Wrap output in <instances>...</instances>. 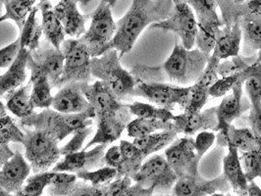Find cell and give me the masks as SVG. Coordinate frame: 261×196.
I'll return each mask as SVG.
<instances>
[{"label":"cell","instance_id":"obj_1","mask_svg":"<svg viewBox=\"0 0 261 196\" xmlns=\"http://www.w3.org/2000/svg\"><path fill=\"white\" fill-rule=\"evenodd\" d=\"M209 57L198 48L188 49L183 44L177 43L167 60L161 65L135 66L130 74L138 81L192 86L204 70Z\"/></svg>","mask_w":261,"mask_h":196},{"label":"cell","instance_id":"obj_2","mask_svg":"<svg viewBox=\"0 0 261 196\" xmlns=\"http://www.w3.org/2000/svg\"><path fill=\"white\" fill-rule=\"evenodd\" d=\"M173 7V0H133L128 12L116 23L114 38L105 46L103 53L113 48L122 57L130 52L144 29L167 19Z\"/></svg>","mask_w":261,"mask_h":196},{"label":"cell","instance_id":"obj_3","mask_svg":"<svg viewBox=\"0 0 261 196\" xmlns=\"http://www.w3.org/2000/svg\"><path fill=\"white\" fill-rule=\"evenodd\" d=\"M94 118L95 113L92 107L80 114H65L45 108L41 112H34L20 119V124L25 128L47 131L60 143L75 131L92 126Z\"/></svg>","mask_w":261,"mask_h":196},{"label":"cell","instance_id":"obj_4","mask_svg":"<svg viewBox=\"0 0 261 196\" xmlns=\"http://www.w3.org/2000/svg\"><path fill=\"white\" fill-rule=\"evenodd\" d=\"M93 78H99L120 101L132 97L138 80L120 63L116 49H108L103 54L92 58Z\"/></svg>","mask_w":261,"mask_h":196},{"label":"cell","instance_id":"obj_5","mask_svg":"<svg viewBox=\"0 0 261 196\" xmlns=\"http://www.w3.org/2000/svg\"><path fill=\"white\" fill-rule=\"evenodd\" d=\"M60 49L65 60L60 78L53 88L61 89L71 82H92V55L88 47L77 39H65Z\"/></svg>","mask_w":261,"mask_h":196},{"label":"cell","instance_id":"obj_6","mask_svg":"<svg viewBox=\"0 0 261 196\" xmlns=\"http://www.w3.org/2000/svg\"><path fill=\"white\" fill-rule=\"evenodd\" d=\"M58 144V139L47 131L33 129L25 132L22 144L26 160L35 174L51 170L60 160L62 155Z\"/></svg>","mask_w":261,"mask_h":196},{"label":"cell","instance_id":"obj_7","mask_svg":"<svg viewBox=\"0 0 261 196\" xmlns=\"http://www.w3.org/2000/svg\"><path fill=\"white\" fill-rule=\"evenodd\" d=\"M111 6L101 0L96 9L90 14L92 23L89 30L79 39L88 47L92 57L100 56L105 46L114 38L116 22L113 19Z\"/></svg>","mask_w":261,"mask_h":196},{"label":"cell","instance_id":"obj_8","mask_svg":"<svg viewBox=\"0 0 261 196\" xmlns=\"http://www.w3.org/2000/svg\"><path fill=\"white\" fill-rule=\"evenodd\" d=\"M132 116L129 105L123 104L121 101L95 113L97 130L92 141L86 145V149L94 144L108 145L119 139L132 121Z\"/></svg>","mask_w":261,"mask_h":196},{"label":"cell","instance_id":"obj_9","mask_svg":"<svg viewBox=\"0 0 261 196\" xmlns=\"http://www.w3.org/2000/svg\"><path fill=\"white\" fill-rule=\"evenodd\" d=\"M173 11L169 17L161 22L150 25V27L164 32H173L182 40L188 49H193L197 35V20L191 6L183 0H173Z\"/></svg>","mask_w":261,"mask_h":196},{"label":"cell","instance_id":"obj_10","mask_svg":"<svg viewBox=\"0 0 261 196\" xmlns=\"http://www.w3.org/2000/svg\"><path fill=\"white\" fill-rule=\"evenodd\" d=\"M191 86L178 87L166 82L138 81L132 97L141 96L148 101L172 111L176 105L186 108L190 97Z\"/></svg>","mask_w":261,"mask_h":196},{"label":"cell","instance_id":"obj_11","mask_svg":"<svg viewBox=\"0 0 261 196\" xmlns=\"http://www.w3.org/2000/svg\"><path fill=\"white\" fill-rule=\"evenodd\" d=\"M133 182L140 183L146 188L169 190L177 182L178 177L170 167L166 158L162 155H153L144 161L132 178Z\"/></svg>","mask_w":261,"mask_h":196},{"label":"cell","instance_id":"obj_12","mask_svg":"<svg viewBox=\"0 0 261 196\" xmlns=\"http://www.w3.org/2000/svg\"><path fill=\"white\" fill-rule=\"evenodd\" d=\"M165 158L178 179L198 175L200 159L196 155L195 139L187 135L174 141L165 150Z\"/></svg>","mask_w":261,"mask_h":196},{"label":"cell","instance_id":"obj_13","mask_svg":"<svg viewBox=\"0 0 261 196\" xmlns=\"http://www.w3.org/2000/svg\"><path fill=\"white\" fill-rule=\"evenodd\" d=\"M231 185L224 175L213 180H205L196 176L179 178L173 186V194L177 196L216 195L217 192L224 194L229 192Z\"/></svg>","mask_w":261,"mask_h":196},{"label":"cell","instance_id":"obj_14","mask_svg":"<svg viewBox=\"0 0 261 196\" xmlns=\"http://www.w3.org/2000/svg\"><path fill=\"white\" fill-rule=\"evenodd\" d=\"M107 144H97L92 150L83 149L64 155L62 160H59L51 171L67 172L76 174L80 171H91L99 169L105 165V149Z\"/></svg>","mask_w":261,"mask_h":196},{"label":"cell","instance_id":"obj_15","mask_svg":"<svg viewBox=\"0 0 261 196\" xmlns=\"http://www.w3.org/2000/svg\"><path fill=\"white\" fill-rule=\"evenodd\" d=\"M32 168L26 159L16 151L0 169V187L9 194L19 195L27 179L30 177Z\"/></svg>","mask_w":261,"mask_h":196},{"label":"cell","instance_id":"obj_16","mask_svg":"<svg viewBox=\"0 0 261 196\" xmlns=\"http://www.w3.org/2000/svg\"><path fill=\"white\" fill-rule=\"evenodd\" d=\"M216 107L194 113L184 112L183 114L175 115L173 120V129L178 134L184 133L192 136L199 131H216Z\"/></svg>","mask_w":261,"mask_h":196},{"label":"cell","instance_id":"obj_17","mask_svg":"<svg viewBox=\"0 0 261 196\" xmlns=\"http://www.w3.org/2000/svg\"><path fill=\"white\" fill-rule=\"evenodd\" d=\"M84 85L85 82H71L59 89L53 96V109L65 114H80L92 108L83 91Z\"/></svg>","mask_w":261,"mask_h":196},{"label":"cell","instance_id":"obj_18","mask_svg":"<svg viewBox=\"0 0 261 196\" xmlns=\"http://www.w3.org/2000/svg\"><path fill=\"white\" fill-rule=\"evenodd\" d=\"M30 56L46 74L53 89V86L61 76L64 66L65 57L62 50L55 47L47 39H44L40 41L37 49L30 52Z\"/></svg>","mask_w":261,"mask_h":196},{"label":"cell","instance_id":"obj_19","mask_svg":"<svg viewBox=\"0 0 261 196\" xmlns=\"http://www.w3.org/2000/svg\"><path fill=\"white\" fill-rule=\"evenodd\" d=\"M243 87L244 81H239L232 89L231 93H227L223 96L222 101L218 107H216L217 116V128L216 131H224L232 125L236 119L250 107H247L243 101Z\"/></svg>","mask_w":261,"mask_h":196},{"label":"cell","instance_id":"obj_20","mask_svg":"<svg viewBox=\"0 0 261 196\" xmlns=\"http://www.w3.org/2000/svg\"><path fill=\"white\" fill-rule=\"evenodd\" d=\"M79 0H59L54 6V12L62 23L66 36L81 38L86 33V23L90 15H83L79 11Z\"/></svg>","mask_w":261,"mask_h":196},{"label":"cell","instance_id":"obj_21","mask_svg":"<svg viewBox=\"0 0 261 196\" xmlns=\"http://www.w3.org/2000/svg\"><path fill=\"white\" fill-rule=\"evenodd\" d=\"M220 29L212 56L223 59L239 55L241 50V41L243 39V30L241 26V20H237L232 23H226Z\"/></svg>","mask_w":261,"mask_h":196},{"label":"cell","instance_id":"obj_22","mask_svg":"<svg viewBox=\"0 0 261 196\" xmlns=\"http://www.w3.org/2000/svg\"><path fill=\"white\" fill-rule=\"evenodd\" d=\"M27 68L31 71L32 82V101L35 108L45 109L51 107L53 96L51 94L53 86L46 74L35 63L29 53Z\"/></svg>","mask_w":261,"mask_h":196},{"label":"cell","instance_id":"obj_23","mask_svg":"<svg viewBox=\"0 0 261 196\" xmlns=\"http://www.w3.org/2000/svg\"><path fill=\"white\" fill-rule=\"evenodd\" d=\"M228 154L223 160V175L237 195H247L248 182L242 168L239 150L228 145Z\"/></svg>","mask_w":261,"mask_h":196},{"label":"cell","instance_id":"obj_24","mask_svg":"<svg viewBox=\"0 0 261 196\" xmlns=\"http://www.w3.org/2000/svg\"><path fill=\"white\" fill-rule=\"evenodd\" d=\"M216 138L219 146L232 145L242 152L254 149L261 144V137L257 136L251 129H237L233 125L224 131H218Z\"/></svg>","mask_w":261,"mask_h":196},{"label":"cell","instance_id":"obj_25","mask_svg":"<svg viewBox=\"0 0 261 196\" xmlns=\"http://www.w3.org/2000/svg\"><path fill=\"white\" fill-rule=\"evenodd\" d=\"M39 9L41 12V26L45 39L55 47L60 48L62 42L65 40V31L54 12L50 0H39Z\"/></svg>","mask_w":261,"mask_h":196},{"label":"cell","instance_id":"obj_26","mask_svg":"<svg viewBox=\"0 0 261 196\" xmlns=\"http://www.w3.org/2000/svg\"><path fill=\"white\" fill-rule=\"evenodd\" d=\"M29 53L26 48H21L13 64L0 77V97L14 92L26 80Z\"/></svg>","mask_w":261,"mask_h":196},{"label":"cell","instance_id":"obj_27","mask_svg":"<svg viewBox=\"0 0 261 196\" xmlns=\"http://www.w3.org/2000/svg\"><path fill=\"white\" fill-rule=\"evenodd\" d=\"M120 148L122 153V161L117 169V178L130 177L133 178L138 171L141 169L146 157L142 150L134 143L128 141H121Z\"/></svg>","mask_w":261,"mask_h":196},{"label":"cell","instance_id":"obj_28","mask_svg":"<svg viewBox=\"0 0 261 196\" xmlns=\"http://www.w3.org/2000/svg\"><path fill=\"white\" fill-rule=\"evenodd\" d=\"M32 82L6 94L7 109L19 119L27 117L34 113L35 106L32 101Z\"/></svg>","mask_w":261,"mask_h":196},{"label":"cell","instance_id":"obj_29","mask_svg":"<svg viewBox=\"0 0 261 196\" xmlns=\"http://www.w3.org/2000/svg\"><path fill=\"white\" fill-rule=\"evenodd\" d=\"M193 9L197 25L221 27L223 22L217 14L218 0H183Z\"/></svg>","mask_w":261,"mask_h":196},{"label":"cell","instance_id":"obj_30","mask_svg":"<svg viewBox=\"0 0 261 196\" xmlns=\"http://www.w3.org/2000/svg\"><path fill=\"white\" fill-rule=\"evenodd\" d=\"M177 135L178 133L176 131L170 129L156 131L143 137L134 138L133 143L142 150L144 156L148 157L170 145L176 139Z\"/></svg>","mask_w":261,"mask_h":196},{"label":"cell","instance_id":"obj_31","mask_svg":"<svg viewBox=\"0 0 261 196\" xmlns=\"http://www.w3.org/2000/svg\"><path fill=\"white\" fill-rule=\"evenodd\" d=\"M39 7H34L29 14L26 22L20 32L21 48H26L29 52L37 49L40 43V38L43 34L41 24H39L37 18Z\"/></svg>","mask_w":261,"mask_h":196},{"label":"cell","instance_id":"obj_32","mask_svg":"<svg viewBox=\"0 0 261 196\" xmlns=\"http://www.w3.org/2000/svg\"><path fill=\"white\" fill-rule=\"evenodd\" d=\"M38 0H3L5 13L0 16V23L12 20L21 32L35 3Z\"/></svg>","mask_w":261,"mask_h":196},{"label":"cell","instance_id":"obj_33","mask_svg":"<svg viewBox=\"0 0 261 196\" xmlns=\"http://www.w3.org/2000/svg\"><path fill=\"white\" fill-rule=\"evenodd\" d=\"M173 129V121L164 122L157 119L139 118L132 120L127 126L128 135L133 138L143 137L153 132ZM174 130V129H173Z\"/></svg>","mask_w":261,"mask_h":196},{"label":"cell","instance_id":"obj_34","mask_svg":"<svg viewBox=\"0 0 261 196\" xmlns=\"http://www.w3.org/2000/svg\"><path fill=\"white\" fill-rule=\"evenodd\" d=\"M241 26L245 39V50H257L261 46V16H244Z\"/></svg>","mask_w":261,"mask_h":196},{"label":"cell","instance_id":"obj_35","mask_svg":"<svg viewBox=\"0 0 261 196\" xmlns=\"http://www.w3.org/2000/svg\"><path fill=\"white\" fill-rule=\"evenodd\" d=\"M244 86L250 101V107L256 108L261 102V62L255 61L247 68Z\"/></svg>","mask_w":261,"mask_h":196},{"label":"cell","instance_id":"obj_36","mask_svg":"<svg viewBox=\"0 0 261 196\" xmlns=\"http://www.w3.org/2000/svg\"><path fill=\"white\" fill-rule=\"evenodd\" d=\"M54 175L55 172L50 170L37 173L35 176L29 177L27 179L26 184L23 186V189L19 195H42L44 189L53 183Z\"/></svg>","mask_w":261,"mask_h":196},{"label":"cell","instance_id":"obj_37","mask_svg":"<svg viewBox=\"0 0 261 196\" xmlns=\"http://www.w3.org/2000/svg\"><path fill=\"white\" fill-rule=\"evenodd\" d=\"M129 105L130 113L133 116L146 119H157L164 122H170L174 120V114L163 107H155L153 105L143 103V102H134Z\"/></svg>","mask_w":261,"mask_h":196},{"label":"cell","instance_id":"obj_38","mask_svg":"<svg viewBox=\"0 0 261 196\" xmlns=\"http://www.w3.org/2000/svg\"><path fill=\"white\" fill-rule=\"evenodd\" d=\"M240 161L248 183L261 178V144L254 149L242 152Z\"/></svg>","mask_w":261,"mask_h":196},{"label":"cell","instance_id":"obj_39","mask_svg":"<svg viewBox=\"0 0 261 196\" xmlns=\"http://www.w3.org/2000/svg\"><path fill=\"white\" fill-rule=\"evenodd\" d=\"M76 176L84 182L91 183L93 186H102L111 183L117 178V170L115 168L105 166L97 170L80 171L76 173Z\"/></svg>","mask_w":261,"mask_h":196},{"label":"cell","instance_id":"obj_40","mask_svg":"<svg viewBox=\"0 0 261 196\" xmlns=\"http://www.w3.org/2000/svg\"><path fill=\"white\" fill-rule=\"evenodd\" d=\"M256 57L254 55L242 56L239 54L233 57L223 59L218 65V74L221 77H225L241 73L253 64L256 61Z\"/></svg>","mask_w":261,"mask_h":196},{"label":"cell","instance_id":"obj_41","mask_svg":"<svg viewBox=\"0 0 261 196\" xmlns=\"http://www.w3.org/2000/svg\"><path fill=\"white\" fill-rule=\"evenodd\" d=\"M25 132L18 128L12 118L8 115L0 118V144H22Z\"/></svg>","mask_w":261,"mask_h":196},{"label":"cell","instance_id":"obj_42","mask_svg":"<svg viewBox=\"0 0 261 196\" xmlns=\"http://www.w3.org/2000/svg\"><path fill=\"white\" fill-rule=\"evenodd\" d=\"M78 178L73 173L55 172L53 183L49 187L50 195H70L72 188L77 183Z\"/></svg>","mask_w":261,"mask_h":196},{"label":"cell","instance_id":"obj_43","mask_svg":"<svg viewBox=\"0 0 261 196\" xmlns=\"http://www.w3.org/2000/svg\"><path fill=\"white\" fill-rule=\"evenodd\" d=\"M197 35L196 38V44L197 48L201 52L210 56L214 49L216 39L220 29L222 27H215V26H198Z\"/></svg>","mask_w":261,"mask_h":196},{"label":"cell","instance_id":"obj_44","mask_svg":"<svg viewBox=\"0 0 261 196\" xmlns=\"http://www.w3.org/2000/svg\"><path fill=\"white\" fill-rule=\"evenodd\" d=\"M246 77H247V69L241 73L218 78L209 89V95L214 98L223 97L227 93H229L230 91H232L236 83H238L239 81H245Z\"/></svg>","mask_w":261,"mask_h":196},{"label":"cell","instance_id":"obj_45","mask_svg":"<svg viewBox=\"0 0 261 196\" xmlns=\"http://www.w3.org/2000/svg\"><path fill=\"white\" fill-rule=\"evenodd\" d=\"M209 96L208 89L203 88L197 83L192 85L189 101L185 108V112L194 113L201 111L204 105L206 104Z\"/></svg>","mask_w":261,"mask_h":196},{"label":"cell","instance_id":"obj_46","mask_svg":"<svg viewBox=\"0 0 261 196\" xmlns=\"http://www.w3.org/2000/svg\"><path fill=\"white\" fill-rule=\"evenodd\" d=\"M220 63V60L212 55L209 57L208 62L205 66L204 70L200 74V76L196 79L195 83H197L203 88L210 89L212 85L218 79V65Z\"/></svg>","mask_w":261,"mask_h":196},{"label":"cell","instance_id":"obj_47","mask_svg":"<svg viewBox=\"0 0 261 196\" xmlns=\"http://www.w3.org/2000/svg\"><path fill=\"white\" fill-rule=\"evenodd\" d=\"M92 126L87 127L85 129H82V130L75 131L73 133V137L71 138V141L68 142L63 147L60 148L61 155L64 156L66 154L80 151L83 148V145L85 144V141L87 139L89 134L92 132Z\"/></svg>","mask_w":261,"mask_h":196},{"label":"cell","instance_id":"obj_48","mask_svg":"<svg viewBox=\"0 0 261 196\" xmlns=\"http://www.w3.org/2000/svg\"><path fill=\"white\" fill-rule=\"evenodd\" d=\"M215 139L216 135L212 131H202L197 132V135L195 139V148L196 155L200 160L213 145Z\"/></svg>","mask_w":261,"mask_h":196},{"label":"cell","instance_id":"obj_49","mask_svg":"<svg viewBox=\"0 0 261 196\" xmlns=\"http://www.w3.org/2000/svg\"><path fill=\"white\" fill-rule=\"evenodd\" d=\"M21 50L20 39L0 49V68H9L12 65Z\"/></svg>","mask_w":261,"mask_h":196},{"label":"cell","instance_id":"obj_50","mask_svg":"<svg viewBox=\"0 0 261 196\" xmlns=\"http://www.w3.org/2000/svg\"><path fill=\"white\" fill-rule=\"evenodd\" d=\"M133 184L130 177H119L106 185L105 196H126V192Z\"/></svg>","mask_w":261,"mask_h":196},{"label":"cell","instance_id":"obj_51","mask_svg":"<svg viewBox=\"0 0 261 196\" xmlns=\"http://www.w3.org/2000/svg\"><path fill=\"white\" fill-rule=\"evenodd\" d=\"M122 161V153L120 145H113L105 151V162L106 166L115 168L117 170Z\"/></svg>","mask_w":261,"mask_h":196},{"label":"cell","instance_id":"obj_52","mask_svg":"<svg viewBox=\"0 0 261 196\" xmlns=\"http://www.w3.org/2000/svg\"><path fill=\"white\" fill-rule=\"evenodd\" d=\"M248 122L251 127L250 129L254 131L257 136L261 137V102L256 108L250 107Z\"/></svg>","mask_w":261,"mask_h":196},{"label":"cell","instance_id":"obj_53","mask_svg":"<svg viewBox=\"0 0 261 196\" xmlns=\"http://www.w3.org/2000/svg\"><path fill=\"white\" fill-rule=\"evenodd\" d=\"M14 153L15 152L9 147V144H0V169L13 156Z\"/></svg>","mask_w":261,"mask_h":196},{"label":"cell","instance_id":"obj_54","mask_svg":"<svg viewBox=\"0 0 261 196\" xmlns=\"http://www.w3.org/2000/svg\"><path fill=\"white\" fill-rule=\"evenodd\" d=\"M247 195L261 196V188L254 183V181L249 182L247 188Z\"/></svg>","mask_w":261,"mask_h":196},{"label":"cell","instance_id":"obj_55","mask_svg":"<svg viewBox=\"0 0 261 196\" xmlns=\"http://www.w3.org/2000/svg\"><path fill=\"white\" fill-rule=\"evenodd\" d=\"M81 3H83V4H88L89 2H91L92 0H79ZM105 1H106L111 7H113L114 5H115V3L117 2V0H105Z\"/></svg>","mask_w":261,"mask_h":196},{"label":"cell","instance_id":"obj_56","mask_svg":"<svg viewBox=\"0 0 261 196\" xmlns=\"http://www.w3.org/2000/svg\"><path fill=\"white\" fill-rule=\"evenodd\" d=\"M7 115V107L0 101V118Z\"/></svg>","mask_w":261,"mask_h":196},{"label":"cell","instance_id":"obj_57","mask_svg":"<svg viewBox=\"0 0 261 196\" xmlns=\"http://www.w3.org/2000/svg\"><path fill=\"white\" fill-rule=\"evenodd\" d=\"M10 195L6 190H4L2 187H0V196Z\"/></svg>","mask_w":261,"mask_h":196},{"label":"cell","instance_id":"obj_58","mask_svg":"<svg viewBox=\"0 0 261 196\" xmlns=\"http://www.w3.org/2000/svg\"><path fill=\"white\" fill-rule=\"evenodd\" d=\"M256 61L257 62H261V46L257 51V57H256Z\"/></svg>","mask_w":261,"mask_h":196},{"label":"cell","instance_id":"obj_59","mask_svg":"<svg viewBox=\"0 0 261 196\" xmlns=\"http://www.w3.org/2000/svg\"><path fill=\"white\" fill-rule=\"evenodd\" d=\"M233 2H235V3H239V4H241V3H244L245 1H247V0H232Z\"/></svg>","mask_w":261,"mask_h":196},{"label":"cell","instance_id":"obj_60","mask_svg":"<svg viewBox=\"0 0 261 196\" xmlns=\"http://www.w3.org/2000/svg\"><path fill=\"white\" fill-rule=\"evenodd\" d=\"M3 7H4V5H3V0H0V13H1Z\"/></svg>","mask_w":261,"mask_h":196}]
</instances>
